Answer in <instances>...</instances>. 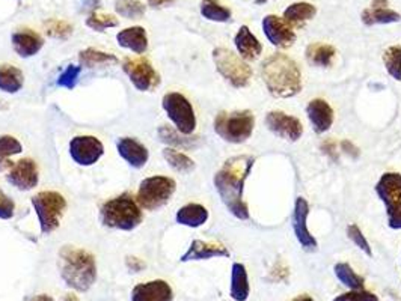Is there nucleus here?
<instances>
[{
  "instance_id": "c9c22d12",
  "label": "nucleus",
  "mask_w": 401,
  "mask_h": 301,
  "mask_svg": "<svg viewBox=\"0 0 401 301\" xmlns=\"http://www.w3.org/2000/svg\"><path fill=\"white\" fill-rule=\"evenodd\" d=\"M383 63L386 73L394 80L401 81V46H392L383 51Z\"/></svg>"
},
{
  "instance_id": "a18cd8bd",
  "label": "nucleus",
  "mask_w": 401,
  "mask_h": 301,
  "mask_svg": "<svg viewBox=\"0 0 401 301\" xmlns=\"http://www.w3.org/2000/svg\"><path fill=\"white\" fill-rule=\"evenodd\" d=\"M333 146H335V145H333L332 141H326L322 145V150H323L326 155H329L333 161H337L338 160V154H337V150H335V148H333Z\"/></svg>"
},
{
  "instance_id": "6e6552de",
  "label": "nucleus",
  "mask_w": 401,
  "mask_h": 301,
  "mask_svg": "<svg viewBox=\"0 0 401 301\" xmlns=\"http://www.w3.org/2000/svg\"><path fill=\"white\" fill-rule=\"evenodd\" d=\"M376 193L385 205L387 226L401 230V173H383L376 184Z\"/></svg>"
},
{
  "instance_id": "58836bf2",
  "label": "nucleus",
  "mask_w": 401,
  "mask_h": 301,
  "mask_svg": "<svg viewBox=\"0 0 401 301\" xmlns=\"http://www.w3.org/2000/svg\"><path fill=\"white\" fill-rule=\"evenodd\" d=\"M46 27V34L51 38H56V39H66L71 34H73V26L68 21H64V20H47L44 23Z\"/></svg>"
},
{
  "instance_id": "4468645a",
  "label": "nucleus",
  "mask_w": 401,
  "mask_h": 301,
  "mask_svg": "<svg viewBox=\"0 0 401 301\" xmlns=\"http://www.w3.org/2000/svg\"><path fill=\"white\" fill-rule=\"evenodd\" d=\"M103 154L104 146L93 136H76L70 142V155L78 166H92Z\"/></svg>"
},
{
  "instance_id": "37998d69",
  "label": "nucleus",
  "mask_w": 401,
  "mask_h": 301,
  "mask_svg": "<svg viewBox=\"0 0 401 301\" xmlns=\"http://www.w3.org/2000/svg\"><path fill=\"white\" fill-rule=\"evenodd\" d=\"M16 211V203L11 198L5 195V191L0 188V218L2 220H9L14 215Z\"/></svg>"
},
{
  "instance_id": "a878e982",
  "label": "nucleus",
  "mask_w": 401,
  "mask_h": 301,
  "mask_svg": "<svg viewBox=\"0 0 401 301\" xmlns=\"http://www.w3.org/2000/svg\"><path fill=\"white\" fill-rule=\"evenodd\" d=\"M337 56L335 47L323 43H313L306 49V59L313 66L328 68L332 65L333 59Z\"/></svg>"
},
{
  "instance_id": "09e8293b",
  "label": "nucleus",
  "mask_w": 401,
  "mask_h": 301,
  "mask_svg": "<svg viewBox=\"0 0 401 301\" xmlns=\"http://www.w3.org/2000/svg\"><path fill=\"white\" fill-rule=\"evenodd\" d=\"M29 301H53V298L50 295H47V294H41V295H38V297H34Z\"/></svg>"
},
{
  "instance_id": "3c124183",
  "label": "nucleus",
  "mask_w": 401,
  "mask_h": 301,
  "mask_svg": "<svg viewBox=\"0 0 401 301\" xmlns=\"http://www.w3.org/2000/svg\"><path fill=\"white\" fill-rule=\"evenodd\" d=\"M293 301H314V300H313L310 295H306V294H305V295H299L298 298H294Z\"/></svg>"
},
{
  "instance_id": "39448f33",
  "label": "nucleus",
  "mask_w": 401,
  "mask_h": 301,
  "mask_svg": "<svg viewBox=\"0 0 401 301\" xmlns=\"http://www.w3.org/2000/svg\"><path fill=\"white\" fill-rule=\"evenodd\" d=\"M255 116L250 111L220 112L215 119V131L225 142L240 145L245 143L253 133Z\"/></svg>"
},
{
  "instance_id": "a211bd4d",
  "label": "nucleus",
  "mask_w": 401,
  "mask_h": 301,
  "mask_svg": "<svg viewBox=\"0 0 401 301\" xmlns=\"http://www.w3.org/2000/svg\"><path fill=\"white\" fill-rule=\"evenodd\" d=\"M173 291L165 280L139 283L131 291V301H172Z\"/></svg>"
},
{
  "instance_id": "de8ad7c7",
  "label": "nucleus",
  "mask_w": 401,
  "mask_h": 301,
  "mask_svg": "<svg viewBox=\"0 0 401 301\" xmlns=\"http://www.w3.org/2000/svg\"><path fill=\"white\" fill-rule=\"evenodd\" d=\"M176 2V0H148V4L154 8H160V6H165V5H171Z\"/></svg>"
},
{
  "instance_id": "72a5a7b5",
  "label": "nucleus",
  "mask_w": 401,
  "mask_h": 301,
  "mask_svg": "<svg viewBox=\"0 0 401 301\" xmlns=\"http://www.w3.org/2000/svg\"><path fill=\"white\" fill-rule=\"evenodd\" d=\"M200 14L204 19L216 23H226L231 19V9L223 6L219 0H203L200 2Z\"/></svg>"
},
{
  "instance_id": "2eb2a0df",
  "label": "nucleus",
  "mask_w": 401,
  "mask_h": 301,
  "mask_svg": "<svg viewBox=\"0 0 401 301\" xmlns=\"http://www.w3.org/2000/svg\"><path fill=\"white\" fill-rule=\"evenodd\" d=\"M263 32L269 43L278 49H288L296 43L293 27L278 16H265L263 20Z\"/></svg>"
},
{
  "instance_id": "4be33fe9",
  "label": "nucleus",
  "mask_w": 401,
  "mask_h": 301,
  "mask_svg": "<svg viewBox=\"0 0 401 301\" xmlns=\"http://www.w3.org/2000/svg\"><path fill=\"white\" fill-rule=\"evenodd\" d=\"M44 41L38 34L24 29L12 35V47L20 58H32L43 49Z\"/></svg>"
},
{
  "instance_id": "423d86ee",
  "label": "nucleus",
  "mask_w": 401,
  "mask_h": 301,
  "mask_svg": "<svg viewBox=\"0 0 401 301\" xmlns=\"http://www.w3.org/2000/svg\"><path fill=\"white\" fill-rule=\"evenodd\" d=\"M31 202L38 215L41 234L49 235L55 232L59 228L61 218L66 210L65 198L58 191H39L31 199Z\"/></svg>"
},
{
  "instance_id": "c03bdc74",
  "label": "nucleus",
  "mask_w": 401,
  "mask_h": 301,
  "mask_svg": "<svg viewBox=\"0 0 401 301\" xmlns=\"http://www.w3.org/2000/svg\"><path fill=\"white\" fill-rule=\"evenodd\" d=\"M341 150L344 154H347L349 157H353V158H357L359 157V148L357 146H355L350 141H342L341 142Z\"/></svg>"
},
{
  "instance_id": "a19ab883",
  "label": "nucleus",
  "mask_w": 401,
  "mask_h": 301,
  "mask_svg": "<svg viewBox=\"0 0 401 301\" xmlns=\"http://www.w3.org/2000/svg\"><path fill=\"white\" fill-rule=\"evenodd\" d=\"M82 73V66H76V65H68L64 70V73L59 76L56 85L65 89H74L77 85L78 76Z\"/></svg>"
},
{
  "instance_id": "0eeeda50",
  "label": "nucleus",
  "mask_w": 401,
  "mask_h": 301,
  "mask_svg": "<svg viewBox=\"0 0 401 301\" xmlns=\"http://www.w3.org/2000/svg\"><path fill=\"white\" fill-rule=\"evenodd\" d=\"M177 190V183L168 176H150L141 183L136 202L146 211L165 207Z\"/></svg>"
},
{
  "instance_id": "4c0bfd02",
  "label": "nucleus",
  "mask_w": 401,
  "mask_h": 301,
  "mask_svg": "<svg viewBox=\"0 0 401 301\" xmlns=\"http://www.w3.org/2000/svg\"><path fill=\"white\" fill-rule=\"evenodd\" d=\"M118 24H119L118 19L111 16V14L92 12L86 20V26L96 32H104L106 29H109V27H116Z\"/></svg>"
},
{
  "instance_id": "473e14b6",
  "label": "nucleus",
  "mask_w": 401,
  "mask_h": 301,
  "mask_svg": "<svg viewBox=\"0 0 401 301\" xmlns=\"http://www.w3.org/2000/svg\"><path fill=\"white\" fill-rule=\"evenodd\" d=\"M158 138L171 146H178L184 149H192L198 146V138H189V136L181 134L178 130H172L166 126L158 128Z\"/></svg>"
},
{
  "instance_id": "5701e85b",
  "label": "nucleus",
  "mask_w": 401,
  "mask_h": 301,
  "mask_svg": "<svg viewBox=\"0 0 401 301\" xmlns=\"http://www.w3.org/2000/svg\"><path fill=\"white\" fill-rule=\"evenodd\" d=\"M116 41L119 46L136 54H143L148 50V36H146V31L141 26L127 27V29L116 35Z\"/></svg>"
},
{
  "instance_id": "f03ea898",
  "label": "nucleus",
  "mask_w": 401,
  "mask_h": 301,
  "mask_svg": "<svg viewBox=\"0 0 401 301\" xmlns=\"http://www.w3.org/2000/svg\"><path fill=\"white\" fill-rule=\"evenodd\" d=\"M261 78L275 98H293L300 93L302 73L296 61L284 53H273L261 63Z\"/></svg>"
},
{
  "instance_id": "f257e3e1",
  "label": "nucleus",
  "mask_w": 401,
  "mask_h": 301,
  "mask_svg": "<svg viewBox=\"0 0 401 301\" xmlns=\"http://www.w3.org/2000/svg\"><path fill=\"white\" fill-rule=\"evenodd\" d=\"M255 163L252 155L231 157L215 175V187L220 200L238 220H249V207L245 202L243 191L248 176Z\"/></svg>"
},
{
  "instance_id": "f3484780",
  "label": "nucleus",
  "mask_w": 401,
  "mask_h": 301,
  "mask_svg": "<svg viewBox=\"0 0 401 301\" xmlns=\"http://www.w3.org/2000/svg\"><path fill=\"white\" fill-rule=\"evenodd\" d=\"M306 115H308L313 130L317 134L329 131L333 126V119H335L333 108L328 101L322 98H315L308 103V106H306Z\"/></svg>"
},
{
  "instance_id": "603ef678",
  "label": "nucleus",
  "mask_w": 401,
  "mask_h": 301,
  "mask_svg": "<svg viewBox=\"0 0 401 301\" xmlns=\"http://www.w3.org/2000/svg\"><path fill=\"white\" fill-rule=\"evenodd\" d=\"M267 2H269V0H255V4H257V5H264V4H267Z\"/></svg>"
},
{
  "instance_id": "f704fd0d",
  "label": "nucleus",
  "mask_w": 401,
  "mask_h": 301,
  "mask_svg": "<svg viewBox=\"0 0 401 301\" xmlns=\"http://www.w3.org/2000/svg\"><path fill=\"white\" fill-rule=\"evenodd\" d=\"M162 154L173 170H177L180 173H191L192 170H195L196 166L195 161L189 155L180 153V150L173 148H165Z\"/></svg>"
},
{
  "instance_id": "c85d7f7f",
  "label": "nucleus",
  "mask_w": 401,
  "mask_h": 301,
  "mask_svg": "<svg viewBox=\"0 0 401 301\" xmlns=\"http://www.w3.org/2000/svg\"><path fill=\"white\" fill-rule=\"evenodd\" d=\"M24 77L17 66L0 65V91L16 93L23 88Z\"/></svg>"
},
{
  "instance_id": "8fccbe9b",
  "label": "nucleus",
  "mask_w": 401,
  "mask_h": 301,
  "mask_svg": "<svg viewBox=\"0 0 401 301\" xmlns=\"http://www.w3.org/2000/svg\"><path fill=\"white\" fill-rule=\"evenodd\" d=\"M62 301H78V298L76 294H65Z\"/></svg>"
},
{
  "instance_id": "9d476101",
  "label": "nucleus",
  "mask_w": 401,
  "mask_h": 301,
  "mask_svg": "<svg viewBox=\"0 0 401 301\" xmlns=\"http://www.w3.org/2000/svg\"><path fill=\"white\" fill-rule=\"evenodd\" d=\"M163 111L172 121L176 128L186 136L193 134L196 130V115L192 103L180 92H169L162 100Z\"/></svg>"
},
{
  "instance_id": "cd10ccee",
  "label": "nucleus",
  "mask_w": 401,
  "mask_h": 301,
  "mask_svg": "<svg viewBox=\"0 0 401 301\" xmlns=\"http://www.w3.org/2000/svg\"><path fill=\"white\" fill-rule=\"evenodd\" d=\"M362 23L365 26H374V24H391V23H398L401 20V16L390 8H376L370 6L362 11Z\"/></svg>"
},
{
  "instance_id": "7c9ffc66",
  "label": "nucleus",
  "mask_w": 401,
  "mask_h": 301,
  "mask_svg": "<svg viewBox=\"0 0 401 301\" xmlns=\"http://www.w3.org/2000/svg\"><path fill=\"white\" fill-rule=\"evenodd\" d=\"M78 61L80 65L85 68H93L100 65H111V63H118V58L112 53H106L97 49H85L78 53Z\"/></svg>"
},
{
  "instance_id": "6ab92c4d",
  "label": "nucleus",
  "mask_w": 401,
  "mask_h": 301,
  "mask_svg": "<svg viewBox=\"0 0 401 301\" xmlns=\"http://www.w3.org/2000/svg\"><path fill=\"white\" fill-rule=\"evenodd\" d=\"M211 257H230V250L222 244L207 243L200 240H193L191 248L180 257L181 262L191 261H205Z\"/></svg>"
},
{
  "instance_id": "ea45409f",
  "label": "nucleus",
  "mask_w": 401,
  "mask_h": 301,
  "mask_svg": "<svg viewBox=\"0 0 401 301\" xmlns=\"http://www.w3.org/2000/svg\"><path fill=\"white\" fill-rule=\"evenodd\" d=\"M347 237H349L350 241H353V244L360 252H364L367 256H372V250L370 248V243L367 241L365 235L362 234V230L359 229L357 225L347 226Z\"/></svg>"
},
{
  "instance_id": "b1692460",
  "label": "nucleus",
  "mask_w": 401,
  "mask_h": 301,
  "mask_svg": "<svg viewBox=\"0 0 401 301\" xmlns=\"http://www.w3.org/2000/svg\"><path fill=\"white\" fill-rule=\"evenodd\" d=\"M176 220L187 228H200L208 220V211L199 203H187L177 211Z\"/></svg>"
},
{
  "instance_id": "9b49d317",
  "label": "nucleus",
  "mask_w": 401,
  "mask_h": 301,
  "mask_svg": "<svg viewBox=\"0 0 401 301\" xmlns=\"http://www.w3.org/2000/svg\"><path fill=\"white\" fill-rule=\"evenodd\" d=\"M123 70L138 91L150 92L160 85V76L146 58H126Z\"/></svg>"
},
{
  "instance_id": "dca6fc26",
  "label": "nucleus",
  "mask_w": 401,
  "mask_h": 301,
  "mask_svg": "<svg viewBox=\"0 0 401 301\" xmlns=\"http://www.w3.org/2000/svg\"><path fill=\"white\" fill-rule=\"evenodd\" d=\"M39 172L32 158H23L12 166L6 175V181L21 191H29L38 185Z\"/></svg>"
},
{
  "instance_id": "2f4dec72",
  "label": "nucleus",
  "mask_w": 401,
  "mask_h": 301,
  "mask_svg": "<svg viewBox=\"0 0 401 301\" xmlns=\"http://www.w3.org/2000/svg\"><path fill=\"white\" fill-rule=\"evenodd\" d=\"M333 271H335V276L337 279L347 286V288L352 290V291H360L364 290L365 286V280L362 276H359L357 272L345 262H340L335 267H333Z\"/></svg>"
},
{
  "instance_id": "20e7f679",
  "label": "nucleus",
  "mask_w": 401,
  "mask_h": 301,
  "mask_svg": "<svg viewBox=\"0 0 401 301\" xmlns=\"http://www.w3.org/2000/svg\"><path fill=\"white\" fill-rule=\"evenodd\" d=\"M100 218L104 226L130 232L142 223L143 215L135 198L123 193L101 205Z\"/></svg>"
},
{
  "instance_id": "bb28decb",
  "label": "nucleus",
  "mask_w": 401,
  "mask_h": 301,
  "mask_svg": "<svg viewBox=\"0 0 401 301\" xmlns=\"http://www.w3.org/2000/svg\"><path fill=\"white\" fill-rule=\"evenodd\" d=\"M317 14V8L308 2H298L290 5L284 11V20L290 26L302 27L305 23H308Z\"/></svg>"
},
{
  "instance_id": "79ce46f5",
  "label": "nucleus",
  "mask_w": 401,
  "mask_h": 301,
  "mask_svg": "<svg viewBox=\"0 0 401 301\" xmlns=\"http://www.w3.org/2000/svg\"><path fill=\"white\" fill-rule=\"evenodd\" d=\"M333 301H379L377 295H374L370 291L360 290V291H350L338 295Z\"/></svg>"
},
{
  "instance_id": "e433bc0d",
  "label": "nucleus",
  "mask_w": 401,
  "mask_h": 301,
  "mask_svg": "<svg viewBox=\"0 0 401 301\" xmlns=\"http://www.w3.org/2000/svg\"><path fill=\"white\" fill-rule=\"evenodd\" d=\"M115 11L121 17L138 20V19L145 16L146 6L141 2V0H116Z\"/></svg>"
},
{
  "instance_id": "f8f14e48",
  "label": "nucleus",
  "mask_w": 401,
  "mask_h": 301,
  "mask_svg": "<svg viewBox=\"0 0 401 301\" xmlns=\"http://www.w3.org/2000/svg\"><path fill=\"white\" fill-rule=\"evenodd\" d=\"M265 127L269 128L275 136L280 139H285L288 142H298L303 134L302 122L291 115L284 112H269L265 115Z\"/></svg>"
},
{
  "instance_id": "ddd939ff",
  "label": "nucleus",
  "mask_w": 401,
  "mask_h": 301,
  "mask_svg": "<svg viewBox=\"0 0 401 301\" xmlns=\"http://www.w3.org/2000/svg\"><path fill=\"white\" fill-rule=\"evenodd\" d=\"M308 215H310V203L305 198H298L294 203V211L291 215L294 235H296L302 249L306 252H315L318 248L317 240L308 229Z\"/></svg>"
},
{
  "instance_id": "c756f323",
  "label": "nucleus",
  "mask_w": 401,
  "mask_h": 301,
  "mask_svg": "<svg viewBox=\"0 0 401 301\" xmlns=\"http://www.w3.org/2000/svg\"><path fill=\"white\" fill-rule=\"evenodd\" d=\"M23 150L21 143L12 136H0V172H5L14 166L11 157L19 155Z\"/></svg>"
},
{
  "instance_id": "49530a36",
  "label": "nucleus",
  "mask_w": 401,
  "mask_h": 301,
  "mask_svg": "<svg viewBox=\"0 0 401 301\" xmlns=\"http://www.w3.org/2000/svg\"><path fill=\"white\" fill-rule=\"evenodd\" d=\"M127 267H128L133 272H139L142 268H145V262H142L141 259H138V257L128 256V257H127Z\"/></svg>"
},
{
  "instance_id": "aec40b11",
  "label": "nucleus",
  "mask_w": 401,
  "mask_h": 301,
  "mask_svg": "<svg viewBox=\"0 0 401 301\" xmlns=\"http://www.w3.org/2000/svg\"><path fill=\"white\" fill-rule=\"evenodd\" d=\"M118 154L121 155L131 168L142 169L146 163H148L150 153L146 146H143L141 142L131 138H123L119 139L116 143Z\"/></svg>"
},
{
  "instance_id": "1a4fd4ad",
  "label": "nucleus",
  "mask_w": 401,
  "mask_h": 301,
  "mask_svg": "<svg viewBox=\"0 0 401 301\" xmlns=\"http://www.w3.org/2000/svg\"><path fill=\"white\" fill-rule=\"evenodd\" d=\"M213 61H215L218 73L237 89L246 88L252 78V68L238 54L228 49L218 47L213 50Z\"/></svg>"
},
{
  "instance_id": "393cba45",
  "label": "nucleus",
  "mask_w": 401,
  "mask_h": 301,
  "mask_svg": "<svg viewBox=\"0 0 401 301\" xmlns=\"http://www.w3.org/2000/svg\"><path fill=\"white\" fill-rule=\"evenodd\" d=\"M250 292L248 271L243 264L235 262L231 268V298L235 301H246Z\"/></svg>"
},
{
  "instance_id": "412c9836",
  "label": "nucleus",
  "mask_w": 401,
  "mask_h": 301,
  "mask_svg": "<svg viewBox=\"0 0 401 301\" xmlns=\"http://www.w3.org/2000/svg\"><path fill=\"white\" fill-rule=\"evenodd\" d=\"M234 46L240 54V58L253 62L260 58V54L263 53V46L258 41V38L250 32L248 26H242L238 29V32L234 36Z\"/></svg>"
},
{
  "instance_id": "7ed1b4c3",
  "label": "nucleus",
  "mask_w": 401,
  "mask_h": 301,
  "mask_svg": "<svg viewBox=\"0 0 401 301\" xmlns=\"http://www.w3.org/2000/svg\"><path fill=\"white\" fill-rule=\"evenodd\" d=\"M61 277L74 291L86 292L97 280L96 257L74 245H64L59 252Z\"/></svg>"
}]
</instances>
